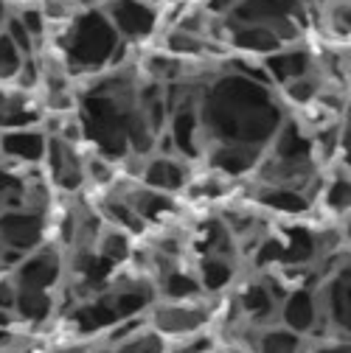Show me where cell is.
<instances>
[{
	"label": "cell",
	"mask_w": 351,
	"mask_h": 353,
	"mask_svg": "<svg viewBox=\"0 0 351 353\" xmlns=\"http://www.w3.org/2000/svg\"><path fill=\"white\" fill-rule=\"evenodd\" d=\"M200 115L205 118L200 121L205 132L219 141L216 146L261 149L265 141L278 135L284 123L270 87L242 73L216 79L205 90Z\"/></svg>",
	"instance_id": "1"
},
{
	"label": "cell",
	"mask_w": 351,
	"mask_h": 353,
	"mask_svg": "<svg viewBox=\"0 0 351 353\" xmlns=\"http://www.w3.org/2000/svg\"><path fill=\"white\" fill-rule=\"evenodd\" d=\"M121 48V37L110 26L107 14L84 12L76 20H70L68 31V59L76 68H99L104 62H113Z\"/></svg>",
	"instance_id": "2"
},
{
	"label": "cell",
	"mask_w": 351,
	"mask_h": 353,
	"mask_svg": "<svg viewBox=\"0 0 351 353\" xmlns=\"http://www.w3.org/2000/svg\"><path fill=\"white\" fill-rule=\"evenodd\" d=\"M231 23L239 26H265L270 28L281 46H290L301 37L303 28V6L301 0H242L228 12Z\"/></svg>",
	"instance_id": "3"
},
{
	"label": "cell",
	"mask_w": 351,
	"mask_h": 353,
	"mask_svg": "<svg viewBox=\"0 0 351 353\" xmlns=\"http://www.w3.org/2000/svg\"><path fill=\"white\" fill-rule=\"evenodd\" d=\"M110 26L121 39H146L158 26V12L141 0H113L110 9L104 12Z\"/></svg>",
	"instance_id": "4"
},
{
	"label": "cell",
	"mask_w": 351,
	"mask_h": 353,
	"mask_svg": "<svg viewBox=\"0 0 351 353\" xmlns=\"http://www.w3.org/2000/svg\"><path fill=\"white\" fill-rule=\"evenodd\" d=\"M265 70H267V76L276 81V84H290V81H295V79H301V76H306V73H312V70H318L315 68V59H312V54L310 51H303V48H290V51H276V54H270V57H265Z\"/></svg>",
	"instance_id": "5"
},
{
	"label": "cell",
	"mask_w": 351,
	"mask_h": 353,
	"mask_svg": "<svg viewBox=\"0 0 351 353\" xmlns=\"http://www.w3.org/2000/svg\"><path fill=\"white\" fill-rule=\"evenodd\" d=\"M228 42L234 48L245 51V54H258V57H270L276 51H281V39L265 28V26H239V23H228Z\"/></svg>",
	"instance_id": "6"
},
{
	"label": "cell",
	"mask_w": 351,
	"mask_h": 353,
	"mask_svg": "<svg viewBox=\"0 0 351 353\" xmlns=\"http://www.w3.org/2000/svg\"><path fill=\"white\" fill-rule=\"evenodd\" d=\"M197 132H200V107L197 101H186L180 107H174V115H171V138L178 143V149L189 157H197L200 154V146H197Z\"/></svg>",
	"instance_id": "7"
},
{
	"label": "cell",
	"mask_w": 351,
	"mask_h": 353,
	"mask_svg": "<svg viewBox=\"0 0 351 353\" xmlns=\"http://www.w3.org/2000/svg\"><path fill=\"white\" fill-rule=\"evenodd\" d=\"M46 157H48V163H51L54 180H57L59 185H65V188H76V185L82 183V165H79L76 152H73V146H70L68 141H59V138L48 141V146H46Z\"/></svg>",
	"instance_id": "8"
},
{
	"label": "cell",
	"mask_w": 351,
	"mask_h": 353,
	"mask_svg": "<svg viewBox=\"0 0 351 353\" xmlns=\"http://www.w3.org/2000/svg\"><path fill=\"white\" fill-rule=\"evenodd\" d=\"M144 180L152 191L158 194H169V191H178L183 188L186 183V165L178 163V160H171V157H158L152 160L146 168H144Z\"/></svg>",
	"instance_id": "9"
},
{
	"label": "cell",
	"mask_w": 351,
	"mask_h": 353,
	"mask_svg": "<svg viewBox=\"0 0 351 353\" xmlns=\"http://www.w3.org/2000/svg\"><path fill=\"white\" fill-rule=\"evenodd\" d=\"M46 146L48 141L39 135V132H28V129H12L0 138V149L6 154L17 157V160H39L46 157Z\"/></svg>",
	"instance_id": "10"
},
{
	"label": "cell",
	"mask_w": 351,
	"mask_h": 353,
	"mask_svg": "<svg viewBox=\"0 0 351 353\" xmlns=\"http://www.w3.org/2000/svg\"><path fill=\"white\" fill-rule=\"evenodd\" d=\"M256 160H258V149L253 146H216L211 152L214 168L225 174H245L247 168L256 165Z\"/></svg>",
	"instance_id": "11"
},
{
	"label": "cell",
	"mask_w": 351,
	"mask_h": 353,
	"mask_svg": "<svg viewBox=\"0 0 351 353\" xmlns=\"http://www.w3.org/2000/svg\"><path fill=\"white\" fill-rule=\"evenodd\" d=\"M211 48H214V46L208 42V37L191 34V31H183V28H174V31H169V37H166V51H169V57H178V59H183V57H205Z\"/></svg>",
	"instance_id": "12"
},
{
	"label": "cell",
	"mask_w": 351,
	"mask_h": 353,
	"mask_svg": "<svg viewBox=\"0 0 351 353\" xmlns=\"http://www.w3.org/2000/svg\"><path fill=\"white\" fill-rule=\"evenodd\" d=\"M323 90V73L321 70H312V73H306L290 84L281 87V93L292 101V104H310V101H318Z\"/></svg>",
	"instance_id": "13"
},
{
	"label": "cell",
	"mask_w": 351,
	"mask_h": 353,
	"mask_svg": "<svg viewBox=\"0 0 351 353\" xmlns=\"http://www.w3.org/2000/svg\"><path fill=\"white\" fill-rule=\"evenodd\" d=\"M200 323H202V312H197V308H186V305H169L158 314L160 331H191Z\"/></svg>",
	"instance_id": "14"
},
{
	"label": "cell",
	"mask_w": 351,
	"mask_h": 353,
	"mask_svg": "<svg viewBox=\"0 0 351 353\" xmlns=\"http://www.w3.org/2000/svg\"><path fill=\"white\" fill-rule=\"evenodd\" d=\"M261 202L276 208V210H281V213H301V210H306L303 194H298L292 188H281V185L265 188V194H261Z\"/></svg>",
	"instance_id": "15"
},
{
	"label": "cell",
	"mask_w": 351,
	"mask_h": 353,
	"mask_svg": "<svg viewBox=\"0 0 351 353\" xmlns=\"http://www.w3.org/2000/svg\"><path fill=\"white\" fill-rule=\"evenodd\" d=\"M26 57L15 48V42L6 37V31H0V81L3 79H15L23 68Z\"/></svg>",
	"instance_id": "16"
},
{
	"label": "cell",
	"mask_w": 351,
	"mask_h": 353,
	"mask_svg": "<svg viewBox=\"0 0 351 353\" xmlns=\"http://www.w3.org/2000/svg\"><path fill=\"white\" fill-rule=\"evenodd\" d=\"M202 281L208 289H219L231 281V263L222 258H208L202 263Z\"/></svg>",
	"instance_id": "17"
},
{
	"label": "cell",
	"mask_w": 351,
	"mask_h": 353,
	"mask_svg": "<svg viewBox=\"0 0 351 353\" xmlns=\"http://www.w3.org/2000/svg\"><path fill=\"white\" fill-rule=\"evenodd\" d=\"M6 37L15 42V48H17L26 59H31V57H34V39H31V34L26 31V26L20 23V17H17V14L6 20Z\"/></svg>",
	"instance_id": "18"
},
{
	"label": "cell",
	"mask_w": 351,
	"mask_h": 353,
	"mask_svg": "<svg viewBox=\"0 0 351 353\" xmlns=\"http://www.w3.org/2000/svg\"><path fill=\"white\" fill-rule=\"evenodd\" d=\"M315 314V308H312V300L306 297V294H295L287 305V320L295 325V328H303V325H310Z\"/></svg>",
	"instance_id": "19"
},
{
	"label": "cell",
	"mask_w": 351,
	"mask_h": 353,
	"mask_svg": "<svg viewBox=\"0 0 351 353\" xmlns=\"http://www.w3.org/2000/svg\"><path fill=\"white\" fill-rule=\"evenodd\" d=\"M326 199H329V205H332L334 210H340V213L351 210V180H348V176H337V180L329 185Z\"/></svg>",
	"instance_id": "20"
},
{
	"label": "cell",
	"mask_w": 351,
	"mask_h": 353,
	"mask_svg": "<svg viewBox=\"0 0 351 353\" xmlns=\"http://www.w3.org/2000/svg\"><path fill=\"white\" fill-rule=\"evenodd\" d=\"M329 26L334 34L340 37H351V0H340V3H334L329 9Z\"/></svg>",
	"instance_id": "21"
},
{
	"label": "cell",
	"mask_w": 351,
	"mask_h": 353,
	"mask_svg": "<svg viewBox=\"0 0 351 353\" xmlns=\"http://www.w3.org/2000/svg\"><path fill=\"white\" fill-rule=\"evenodd\" d=\"M284 255H287V261H310L315 255V239H310L306 233L292 236V241L284 250Z\"/></svg>",
	"instance_id": "22"
},
{
	"label": "cell",
	"mask_w": 351,
	"mask_h": 353,
	"mask_svg": "<svg viewBox=\"0 0 351 353\" xmlns=\"http://www.w3.org/2000/svg\"><path fill=\"white\" fill-rule=\"evenodd\" d=\"M17 17H20V23L26 26V31L31 34V39L39 42L42 34H46V14H42L39 9H23Z\"/></svg>",
	"instance_id": "23"
},
{
	"label": "cell",
	"mask_w": 351,
	"mask_h": 353,
	"mask_svg": "<svg viewBox=\"0 0 351 353\" xmlns=\"http://www.w3.org/2000/svg\"><path fill=\"white\" fill-rule=\"evenodd\" d=\"M126 255V239L121 236V233H107L104 239H102V258H107V261H121Z\"/></svg>",
	"instance_id": "24"
},
{
	"label": "cell",
	"mask_w": 351,
	"mask_h": 353,
	"mask_svg": "<svg viewBox=\"0 0 351 353\" xmlns=\"http://www.w3.org/2000/svg\"><path fill=\"white\" fill-rule=\"evenodd\" d=\"M194 289H197L194 281L186 278V275H169V281H166V292L169 294H189Z\"/></svg>",
	"instance_id": "25"
},
{
	"label": "cell",
	"mask_w": 351,
	"mask_h": 353,
	"mask_svg": "<svg viewBox=\"0 0 351 353\" xmlns=\"http://www.w3.org/2000/svg\"><path fill=\"white\" fill-rule=\"evenodd\" d=\"M242 3V0H205V6L214 12V14H222V12H231Z\"/></svg>",
	"instance_id": "26"
},
{
	"label": "cell",
	"mask_w": 351,
	"mask_h": 353,
	"mask_svg": "<svg viewBox=\"0 0 351 353\" xmlns=\"http://www.w3.org/2000/svg\"><path fill=\"white\" fill-rule=\"evenodd\" d=\"M340 152H343L345 163L351 165V121L345 123V129H340Z\"/></svg>",
	"instance_id": "27"
},
{
	"label": "cell",
	"mask_w": 351,
	"mask_h": 353,
	"mask_svg": "<svg viewBox=\"0 0 351 353\" xmlns=\"http://www.w3.org/2000/svg\"><path fill=\"white\" fill-rule=\"evenodd\" d=\"M6 20H9V17H6V6H3V0H0V28H3Z\"/></svg>",
	"instance_id": "28"
},
{
	"label": "cell",
	"mask_w": 351,
	"mask_h": 353,
	"mask_svg": "<svg viewBox=\"0 0 351 353\" xmlns=\"http://www.w3.org/2000/svg\"><path fill=\"white\" fill-rule=\"evenodd\" d=\"M345 236H348V241H351V219H348V225H345Z\"/></svg>",
	"instance_id": "29"
},
{
	"label": "cell",
	"mask_w": 351,
	"mask_h": 353,
	"mask_svg": "<svg viewBox=\"0 0 351 353\" xmlns=\"http://www.w3.org/2000/svg\"><path fill=\"white\" fill-rule=\"evenodd\" d=\"M345 112H348V118H351V99H348V107H345Z\"/></svg>",
	"instance_id": "30"
}]
</instances>
